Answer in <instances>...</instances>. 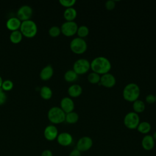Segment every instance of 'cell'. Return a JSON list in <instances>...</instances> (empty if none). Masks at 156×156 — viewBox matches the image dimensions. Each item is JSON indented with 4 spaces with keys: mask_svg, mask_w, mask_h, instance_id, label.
Segmentation results:
<instances>
[{
    "mask_svg": "<svg viewBox=\"0 0 156 156\" xmlns=\"http://www.w3.org/2000/svg\"><path fill=\"white\" fill-rule=\"evenodd\" d=\"M90 68L100 76L108 73L112 68L110 61L105 57L99 56L94 58L90 63Z\"/></svg>",
    "mask_w": 156,
    "mask_h": 156,
    "instance_id": "obj_1",
    "label": "cell"
},
{
    "mask_svg": "<svg viewBox=\"0 0 156 156\" xmlns=\"http://www.w3.org/2000/svg\"><path fill=\"white\" fill-rule=\"evenodd\" d=\"M140 95V87L135 83H129L122 90V97L127 102H133L138 99Z\"/></svg>",
    "mask_w": 156,
    "mask_h": 156,
    "instance_id": "obj_2",
    "label": "cell"
},
{
    "mask_svg": "<svg viewBox=\"0 0 156 156\" xmlns=\"http://www.w3.org/2000/svg\"><path fill=\"white\" fill-rule=\"evenodd\" d=\"M66 113L58 107H51L48 112L49 121L54 124H58L65 121Z\"/></svg>",
    "mask_w": 156,
    "mask_h": 156,
    "instance_id": "obj_3",
    "label": "cell"
},
{
    "mask_svg": "<svg viewBox=\"0 0 156 156\" xmlns=\"http://www.w3.org/2000/svg\"><path fill=\"white\" fill-rule=\"evenodd\" d=\"M20 29L22 35L27 38L34 37L37 33V26L31 20L22 21Z\"/></svg>",
    "mask_w": 156,
    "mask_h": 156,
    "instance_id": "obj_4",
    "label": "cell"
},
{
    "mask_svg": "<svg viewBox=\"0 0 156 156\" xmlns=\"http://www.w3.org/2000/svg\"><path fill=\"white\" fill-rule=\"evenodd\" d=\"M87 43L83 38L76 37L73 38L70 43L69 48L71 51L76 54H82L87 49Z\"/></svg>",
    "mask_w": 156,
    "mask_h": 156,
    "instance_id": "obj_5",
    "label": "cell"
},
{
    "mask_svg": "<svg viewBox=\"0 0 156 156\" xmlns=\"http://www.w3.org/2000/svg\"><path fill=\"white\" fill-rule=\"evenodd\" d=\"M124 126L130 130L136 129L138 124L140 122V119L138 114L134 112L127 113L124 118Z\"/></svg>",
    "mask_w": 156,
    "mask_h": 156,
    "instance_id": "obj_6",
    "label": "cell"
},
{
    "mask_svg": "<svg viewBox=\"0 0 156 156\" xmlns=\"http://www.w3.org/2000/svg\"><path fill=\"white\" fill-rule=\"evenodd\" d=\"M90 69V62L86 58H79L73 64V69L77 75H83Z\"/></svg>",
    "mask_w": 156,
    "mask_h": 156,
    "instance_id": "obj_7",
    "label": "cell"
},
{
    "mask_svg": "<svg viewBox=\"0 0 156 156\" xmlns=\"http://www.w3.org/2000/svg\"><path fill=\"white\" fill-rule=\"evenodd\" d=\"M78 26L75 21H65L60 27L61 33L66 37L74 36L77 31Z\"/></svg>",
    "mask_w": 156,
    "mask_h": 156,
    "instance_id": "obj_8",
    "label": "cell"
},
{
    "mask_svg": "<svg viewBox=\"0 0 156 156\" xmlns=\"http://www.w3.org/2000/svg\"><path fill=\"white\" fill-rule=\"evenodd\" d=\"M93 141L91 138L88 136H83L80 138L76 143V149L80 152L89 151L93 146Z\"/></svg>",
    "mask_w": 156,
    "mask_h": 156,
    "instance_id": "obj_9",
    "label": "cell"
},
{
    "mask_svg": "<svg viewBox=\"0 0 156 156\" xmlns=\"http://www.w3.org/2000/svg\"><path fill=\"white\" fill-rule=\"evenodd\" d=\"M33 14V10L28 5L21 6L17 11V18L21 21L29 20Z\"/></svg>",
    "mask_w": 156,
    "mask_h": 156,
    "instance_id": "obj_10",
    "label": "cell"
},
{
    "mask_svg": "<svg viewBox=\"0 0 156 156\" xmlns=\"http://www.w3.org/2000/svg\"><path fill=\"white\" fill-rule=\"evenodd\" d=\"M116 82L115 77L113 74L108 73L101 76L100 82L98 84L104 87L105 88H111L115 85Z\"/></svg>",
    "mask_w": 156,
    "mask_h": 156,
    "instance_id": "obj_11",
    "label": "cell"
},
{
    "mask_svg": "<svg viewBox=\"0 0 156 156\" xmlns=\"http://www.w3.org/2000/svg\"><path fill=\"white\" fill-rule=\"evenodd\" d=\"M43 133L46 140L52 141L57 139L58 132L57 128L54 125H49L45 127Z\"/></svg>",
    "mask_w": 156,
    "mask_h": 156,
    "instance_id": "obj_12",
    "label": "cell"
},
{
    "mask_svg": "<svg viewBox=\"0 0 156 156\" xmlns=\"http://www.w3.org/2000/svg\"><path fill=\"white\" fill-rule=\"evenodd\" d=\"M60 108L66 114L73 112L74 109V102L69 97H64L60 101Z\"/></svg>",
    "mask_w": 156,
    "mask_h": 156,
    "instance_id": "obj_13",
    "label": "cell"
},
{
    "mask_svg": "<svg viewBox=\"0 0 156 156\" xmlns=\"http://www.w3.org/2000/svg\"><path fill=\"white\" fill-rule=\"evenodd\" d=\"M56 140L60 146L65 147L70 146L73 141V136L68 132H62L58 133Z\"/></svg>",
    "mask_w": 156,
    "mask_h": 156,
    "instance_id": "obj_14",
    "label": "cell"
},
{
    "mask_svg": "<svg viewBox=\"0 0 156 156\" xmlns=\"http://www.w3.org/2000/svg\"><path fill=\"white\" fill-rule=\"evenodd\" d=\"M141 146L145 151H149L154 149L155 146V140L152 135H145L141 140Z\"/></svg>",
    "mask_w": 156,
    "mask_h": 156,
    "instance_id": "obj_15",
    "label": "cell"
},
{
    "mask_svg": "<svg viewBox=\"0 0 156 156\" xmlns=\"http://www.w3.org/2000/svg\"><path fill=\"white\" fill-rule=\"evenodd\" d=\"M21 24V21L17 17H11L6 22L7 28L12 32L18 30L20 28Z\"/></svg>",
    "mask_w": 156,
    "mask_h": 156,
    "instance_id": "obj_16",
    "label": "cell"
},
{
    "mask_svg": "<svg viewBox=\"0 0 156 156\" xmlns=\"http://www.w3.org/2000/svg\"><path fill=\"white\" fill-rule=\"evenodd\" d=\"M53 74L54 69L51 65H48L42 68L40 73V77L43 80H48L52 77Z\"/></svg>",
    "mask_w": 156,
    "mask_h": 156,
    "instance_id": "obj_17",
    "label": "cell"
},
{
    "mask_svg": "<svg viewBox=\"0 0 156 156\" xmlns=\"http://www.w3.org/2000/svg\"><path fill=\"white\" fill-rule=\"evenodd\" d=\"M82 88L79 84H73L69 87L68 89V93L71 98H78L82 93Z\"/></svg>",
    "mask_w": 156,
    "mask_h": 156,
    "instance_id": "obj_18",
    "label": "cell"
},
{
    "mask_svg": "<svg viewBox=\"0 0 156 156\" xmlns=\"http://www.w3.org/2000/svg\"><path fill=\"white\" fill-rule=\"evenodd\" d=\"M77 15V11L74 7L67 8L63 12V17L66 21H74Z\"/></svg>",
    "mask_w": 156,
    "mask_h": 156,
    "instance_id": "obj_19",
    "label": "cell"
},
{
    "mask_svg": "<svg viewBox=\"0 0 156 156\" xmlns=\"http://www.w3.org/2000/svg\"><path fill=\"white\" fill-rule=\"evenodd\" d=\"M136 129L140 133L147 135L151 130V125L147 121H142L140 122Z\"/></svg>",
    "mask_w": 156,
    "mask_h": 156,
    "instance_id": "obj_20",
    "label": "cell"
},
{
    "mask_svg": "<svg viewBox=\"0 0 156 156\" xmlns=\"http://www.w3.org/2000/svg\"><path fill=\"white\" fill-rule=\"evenodd\" d=\"M40 94L42 99L44 100L50 99L52 96V91L48 86H43L40 90Z\"/></svg>",
    "mask_w": 156,
    "mask_h": 156,
    "instance_id": "obj_21",
    "label": "cell"
},
{
    "mask_svg": "<svg viewBox=\"0 0 156 156\" xmlns=\"http://www.w3.org/2000/svg\"><path fill=\"white\" fill-rule=\"evenodd\" d=\"M132 108L134 112L136 113H141L145 110V104L143 101L137 99L133 102Z\"/></svg>",
    "mask_w": 156,
    "mask_h": 156,
    "instance_id": "obj_22",
    "label": "cell"
},
{
    "mask_svg": "<svg viewBox=\"0 0 156 156\" xmlns=\"http://www.w3.org/2000/svg\"><path fill=\"white\" fill-rule=\"evenodd\" d=\"M79 75L73 69H69L64 74V79L68 82H74L78 79Z\"/></svg>",
    "mask_w": 156,
    "mask_h": 156,
    "instance_id": "obj_23",
    "label": "cell"
},
{
    "mask_svg": "<svg viewBox=\"0 0 156 156\" xmlns=\"http://www.w3.org/2000/svg\"><path fill=\"white\" fill-rule=\"evenodd\" d=\"M79 115L75 112H71L66 114L65 121L70 124H76L79 121Z\"/></svg>",
    "mask_w": 156,
    "mask_h": 156,
    "instance_id": "obj_24",
    "label": "cell"
},
{
    "mask_svg": "<svg viewBox=\"0 0 156 156\" xmlns=\"http://www.w3.org/2000/svg\"><path fill=\"white\" fill-rule=\"evenodd\" d=\"M23 35L20 30L12 31L10 34V40L12 43L17 44L21 42L23 39Z\"/></svg>",
    "mask_w": 156,
    "mask_h": 156,
    "instance_id": "obj_25",
    "label": "cell"
},
{
    "mask_svg": "<svg viewBox=\"0 0 156 156\" xmlns=\"http://www.w3.org/2000/svg\"><path fill=\"white\" fill-rule=\"evenodd\" d=\"M101 76L94 72H91L88 74L87 76V80L90 83L98 84L100 82Z\"/></svg>",
    "mask_w": 156,
    "mask_h": 156,
    "instance_id": "obj_26",
    "label": "cell"
},
{
    "mask_svg": "<svg viewBox=\"0 0 156 156\" xmlns=\"http://www.w3.org/2000/svg\"><path fill=\"white\" fill-rule=\"evenodd\" d=\"M90 33L89 29L87 26H80V27H78L77 31V34L78 35V37L83 38L87 37Z\"/></svg>",
    "mask_w": 156,
    "mask_h": 156,
    "instance_id": "obj_27",
    "label": "cell"
},
{
    "mask_svg": "<svg viewBox=\"0 0 156 156\" xmlns=\"http://www.w3.org/2000/svg\"><path fill=\"white\" fill-rule=\"evenodd\" d=\"M49 35L52 37H57L61 34L60 27L57 26H53L49 29Z\"/></svg>",
    "mask_w": 156,
    "mask_h": 156,
    "instance_id": "obj_28",
    "label": "cell"
},
{
    "mask_svg": "<svg viewBox=\"0 0 156 156\" xmlns=\"http://www.w3.org/2000/svg\"><path fill=\"white\" fill-rule=\"evenodd\" d=\"M13 87V83L10 80H5L2 82L1 88L4 91H10Z\"/></svg>",
    "mask_w": 156,
    "mask_h": 156,
    "instance_id": "obj_29",
    "label": "cell"
},
{
    "mask_svg": "<svg viewBox=\"0 0 156 156\" xmlns=\"http://www.w3.org/2000/svg\"><path fill=\"white\" fill-rule=\"evenodd\" d=\"M76 2V1L75 0H59V3L60 5L64 7H66V9L73 7Z\"/></svg>",
    "mask_w": 156,
    "mask_h": 156,
    "instance_id": "obj_30",
    "label": "cell"
},
{
    "mask_svg": "<svg viewBox=\"0 0 156 156\" xmlns=\"http://www.w3.org/2000/svg\"><path fill=\"white\" fill-rule=\"evenodd\" d=\"M115 6H116L115 1L113 0H108L106 1L105 3V7L108 11L113 10L115 9Z\"/></svg>",
    "mask_w": 156,
    "mask_h": 156,
    "instance_id": "obj_31",
    "label": "cell"
},
{
    "mask_svg": "<svg viewBox=\"0 0 156 156\" xmlns=\"http://www.w3.org/2000/svg\"><path fill=\"white\" fill-rule=\"evenodd\" d=\"M145 101H146V102L147 104H152L155 103V95L152 94H147V95L146 96Z\"/></svg>",
    "mask_w": 156,
    "mask_h": 156,
    "instance_id": "obj_32",
    "label": "cell"
},
{
    "mask_svg": "<svg viewBox=\"0 0 156 156\" xmlns=\"http://www.w3.org/2000/svg\"><path fill=\"white\" fill-rule=\"evenodd\" d=\"M7 99V95L4 91L0 88V105L4 104Z\"/></svg>",
    "mask_w": 156,
    "mask_h": 156,
    "instance_id": "obj_33",
    "label": "cell"
},
{
    "mask_svg": "<svg viewBox=\"0 0 156 156\" xmlns=\"http://www.w3.org/2000/svg\"><path fill=\"white\" fill-rule=\"evenodd\" d=\"M69 156H82L81 155V152L77 150L76 148H75L74 149L72 150L69 154Z\"/></svg>",
    "mask_w": 156,
    "mask_h": 156,
    "instance_id": "obj_34",
    "label": "cell"
},
{
    "mask_svg": "<svg viewBox=\"0 0 156 156\" xmlns=\"http://www.w3.org/2000/svg\"><path fill=\"white\" fill-rule=\"evenodd\" d=\"M41 156H53V154L51 150L45 149L41 152Z\"/></svg>",
    "mask_w": 156,
    "mask_h": 156,
    "instance_id": "obj_35",
    "label": "cell"
},
{
    "mask_svg": "<svg viewBox=\"0 0 156 156\" xmlns=\"http://www.w3.org/2000/svg\"><path fill=\"white\" fill-rule=\"evenodd\" d=\"M152 136L154 140H156V131H155V132H154V133H153V135H152Z\"/></svg>",
    "mask_w": 156,
    "mask_h": 156,
    "instance_id": "obj_36",
    "label": "cell"
},
{
    "mask_svg": "<svg viewBox=\"0 0 156 156\" xmlns=\"http://www.w3.org/2000/svg\"><path fill=\"white\" fill-rule=\"evenodd\" d=\"M2 82H3V80H2V77L0 76V88H1Z\"/></svg>",
    "mask_w": 156,
    "mask_h": 156,
    "instance_id": "obj_37",
    "label": "cell"
},
{
    "mask_svg": "<svg viewBox=\"0 0 156 156\" xmlns=\"http://www.w3.org/2000/svg\"><path fill=\"white\" fill-rule=\"evenodd\" d=\"M155 103H156V94H155Z\"/></svg>",
    "mask_w": 156,
    "mask_h": 156,
    "instance_id": "obj_38",
    "label": "cell"
}]
</instances>
